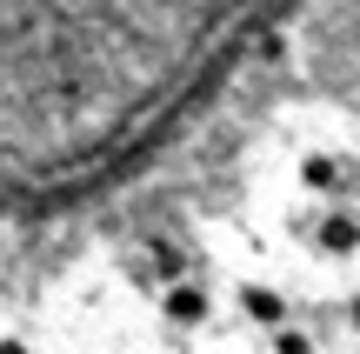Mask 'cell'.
<instances>
[{
	"instance_id": "6da1fadb",
	"label": "cell",
	"mask_w": 360,
	"mask_h": 354,
	"mask_svg": "<svg viewBox=\"0 0 360 354\" xmlns=\"http://www.w3.org/2000/svg\"><path fill=\"white\" fill-rule=\"evenodd\" d=\"M160 308H167V321H180V328H200L207 315H214V301H207V288L200 281H167V294H160Z\"/></svg>"
},
{
	"instance_id": "7a4b0ae2",
	"label": "cell",
	"mask_w": 360,
	"mask_h": 354,
	"mask_svg": "<svg viewBox=\"0 0 360 354\" xmlns=\"http://www.w3.org/2000/svg\"><path fill=\"white\" fill-rule=\"evenodd\" d=\"M240 315L260 321V328H281V321H287V294H281V288H260V281H254V288H240Z\"/></svg>"
},
{
	"instance_id": "3957f363",
	"label": "cell",
	"mask_w": 360,
	"mask_h": 354,
	"mask_svg": "<svg viewBox=\"0 0 360 354\" xmlns=\"http://www.w3.org/2000/svg\"><path fill=\"white\" fill-rule=\"evenodd\" d=\"M314 241H321V254L347 261V254H354V214H347V208H334V214L321 221V234H314Z\"/></svg>"
},
{
	"instance_id": "277c9868",
	"label": "cell",
	"mask_w": 360,
	"mask_h": 354,
	"mask_svg": "<svg viewBox=\"0 0 360 354\" xmlns=\"http://www.w3.org/2000/svg\"><path fill=\"white\" fill-rule=\"evenodd\" d=\"M274 354H321V341H314L307 328H287L281 321V328H274Z\"/></svg>"
},
{
	"instance_id": "5b68a950",
	"label": "cell",
	"mask_w": 360,
	"mask_h": 354,
	"mask_svg": "<svg viewBox=\"0 0 360 354\" xmlns=\"http://www.w3.org/2000/svg\"><path fill=\"white\" fill-rule=\"evenodd\" d=\"M154 267H160L167 281H180V274H187V254H180L174 241H160V248H154Z\"/></svg>"
},
{
	"instance_id": "8992f818",
	"label": "cell",
	"mask_w": 360,
	"mask_h": 354,
	"mask_svg": "<svg viewBox=\"0 0 360 354\" xmlns=\"http://www.w3.org/2000/svg\"><path fill=\"white\" fill-rule=\"evenodd\" d=\"M300 174H307V187H334V174H340V167H334V160H307Z\"/></svg>"
},
{
	"instance_id": "52a82bcc",
	"label": "cell",
	"mask_w": 360,
	"mask_h": 354,
	"mask_svg": "<svg viewBox=\"0 0 360 354\" xmlns=\"http://www.w3.org/2000/svg\"><path fill=\"white\" fill-rule=\"evenodd\" d=\"M0 354H27V341H13V334H7V341H0Z\"/></svg>"
}]
</instances>
